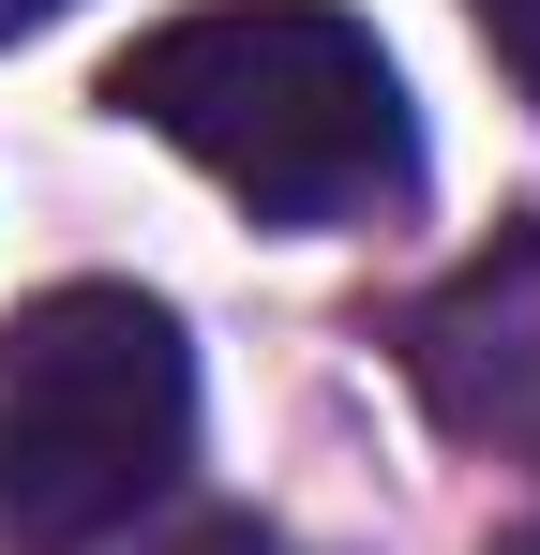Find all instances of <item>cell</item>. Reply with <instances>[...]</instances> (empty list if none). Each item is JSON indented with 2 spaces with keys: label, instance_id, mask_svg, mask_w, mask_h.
<instances>
[{
  "label": "cell",
  "instance_id": "cell-2",
  "mask_svg": "<svg viewBox=\"0 0 540 555\" xmlns=\"http://www.w3.org/2000/svg\"><path fill=\"white\" fill-rule=\"evenodd\" d=\"M195 465V346L151 285H46L0 315V555H90Z\"/></svg>",
  "mask_w": 540,
  "mask_h": 555
},
{
  "label": "cell",
  "instance_id": "cell-4",
  "mask_svg": "<svg viewBox=\"0 0 540 555\" xmlns=\"http://www.w3.org/2000/svg\"><path fill=\"white\" fill-rule=\"evenodd\" d=\"M136 555H285L256 526V511H195V526H166V541H136Z\"/></svg>",
  "mask_w": 540,
  "mask_h": 555
},
{
  "label": "cell",
  "instance_id": "cell-7",
  "mask_svg": "<svg viewBox=\"0 0 540 555\" xmlns=\"http://www.w3.org/2000/svg\"><path fill=\"white\" fill-rule=\"evenodd\" d=\"M496 555H540V526H511V541H496Z\"/></svg>",
  "mask_w": 540,
  "mask_h": 555
},
{
  "label": "cell",
  "instance_id": "cell-6",
  "mask_svg": "<svg viewBox=\"0 0 540 555\" xmlns=\"http://www.w3.org/2000/svg\"><path fill=\"white\" fill-rule=\"evenodd\" d=\"M46 15H61V0H0V46H15V30H46Z\"/></svg>",
  "mask_w": 540,
  "mask_h": 555
},
{
  "label": "cell",
  "instance_id": "cell-3",
  "mask_svg": "<svg viewBox=\"0 0 540 555\" xmlns=\"http://www.w3.org/2000/svg\"><path fill=\"white\" fill-rule=\"evenodd\" d=\"M406 390L436 405V436H465V451L540 480V225H511L496 256H465L406 315Z\"/></svg>",
  "mask_w": 540,
  "mask_h": 555
},
{
  "label": "cell",
  "instance_id": "cell-1",
  "mask_svg": "<svg viewBox=\"0 0 540 555\" xmlns=\"http://www.w3.org/2000/svg\"><path fill=\"white\" fill-rule=\"evenodd\" d=\"M105 105L270 225H375L421 195V120L346 0H195L105 61Z\"/></svg>",
  "mask_w": 540,
  "mask_h": 555
},
{
  "label": "cell",
  "instance_id": "cell-5",
  "mask_svg": "<svg viewBox=\"0 0 540 555\" xmlns=\"http://www.w3.org/2000/svg\"><path fill=\"white\" fill-rule=\"evenodd\" d=\"M465 15H480V46H496V61L540 91V0H465Z\"/></svg>",
  "mask_w": 540,
  "mask_h": 555
}]
</instances>
